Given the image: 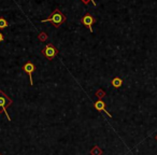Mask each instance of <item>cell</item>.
<instances>
[{
    "mask_svg": "<svg viewBox=\"0 0 157 155\" xmlns=\"http://www.w3.org/2000/svg\"><path fill=\"white\" fill-rule=\"evenodd\" d=\"M42 54H43L48 60H52V59H54L55 57H56V55L58 54V50H57L53 44L48 43V44H46L45 48L42 50Z\"/></svg>",
    "mask_w": 157,
    "mask_h": 155,
    "instance_id": "3",
    "label": "cell"
},
{
    "mask_svg": "<svg viewBox=\"0 0 157 155\" xmlns=\"http://www.w3.org/2000/svg\"><path fill=\"white\" fill-rule=\"evenodd\" d=\"M12 105V100L6 93L0 91V113H5L8 118V121H11V118L9 116L7 112V108Z\"/></svg>",
    "mask_w": 157,
    "mask_h": 155,
    "instance_id": "2",
    "label": "cell"
},
{
    "mask_svg": "<svg viewBox=\"0 0 157 155\" xmlns=\"http://www.w3.org/2000/svg\"><path fill=\"white\" fill-rule=\"evenodd\" d=\"M23 70L28 74L29 79H30V85H33V73L36 71V65L33 64L31 61H26L23 66Z\"/></svg>",
    "mask_w": 157,
    "mask_h": 155,
    "instance_id": "5",
    "label": "cell"
},
{
    "mask_svg": "<svg viewBox=\"0 0 157 155\" xmlns=\"http://www.w3.org/2000/svg\"><path fill=\"white\" fill-rule=\"evenodd\" d=\"M41 22L42 23L51 22L53 25H54V27L58 28V27L60 26V25L63 24V23L66 22V16L63 15V12H61L59 9H55L54 12H53V13L51 14V15L48 16V18H45V20H42Z\"/></svg>",
    "mask_w": 157,
    "mask_h": 155,
    "instance_id": "1",
    "label": "cell"
},
{
    "mask_svg": "<svg viewBox=\"0 0 157 155\" xmlns=\"http://www.w3.org/2000/svg\"><path fill=\"white\" fill-rule=\"evenodd\" d=\"M2 41H5V36L0 33V42H2Z\"/></svg>",
    "mask_w": 157,
    "mask_h": 155,
    "instance_id": "13",
    "label": "cell"
},
{
    "mask_svg": "<svg viewBox=\"0 0 157 155\" xmlns=\"http://www.w3.org/2000/svg\"><path fill=\"white\" fill-rule=\"evenodd\" d=\"M112 85H113V87L115 88H120L121 86L123 85V80L121 79V78H118V76H115L113 80H112Z\"/></svg>",
    "mask_w": 157,
    "mask_h": 155,
    "instance_id": "7",
    "label": "cell"
},
{
    "mask_svg": "<svg viewBox=\"0 0 157 155\" xmlns=\"http://www.w3.org/2000/svg\"><path fill=\"white\" fill-rule=\"evenodd\" d=\"M9 26V23L7 22L5 17H0V29H5Z\"/></svg>",
    "mask_w": 157,
    "mask_h": 155,
    "instance_id": "9",
    "label": "cell"
},
{
    "mask_svg": "<svg viewBox=\"0 0 157 155\" xmlns=\"http://www.w3.org/2000/svg\"><path fill=\"white\" fill-rule=\"evenodd\" d=\"M96 96L98 97L99 99H101L102 97H105V93L103 92L102 90H99V91H97V93H96Z\"/></svg>",
    "mask_w": 157,
    "mask_h": 155,
    "instance_id": "10",
    "label": "cell"
},
{
    "mask_svg": "<svg viewBox=\"0 0 157 155\" xmlns=\"http://www.w3.org/2000/svg\"><path fill=\"white\" fill-rule=\"evenodd\" d=\"M94 107L96 108L98 111H102V112H105V113L108 114V115L110 116V118H112V115L109 113V112L107 111V106H105V103L103 100H101V99H99V100H97L96 103H95V105H94Z\"/></svg>",
    "mask_w": 157,
    "mask_h": 155,
    "instance_id": "6",
    "label": "cell"
},
{
    "mask_svg": "<svg viewBox=\"0 0 157 155\" xmlns=\"http://www.w3.org/2000/svg\"><path fill=\"white\" fill-rule=\"evenodd\" d=\"M90 154L92 155H101L102 154V150H101L98 145H95L94 148L90 150Z\"/></svg>",
    "mask_w": 157,
    "mask_h": 155,
    "instance_id": "8",
    "label": "cell"
},
{
    "mask_svg": "<svg viewBox=\"0 0 157 155\" xmlns=\"http://www.w3.org/2000/svg\"><path fill=\"white\" fill-rule=\"evenodd\" d=\"M0 155H1V154H0Z\"/></svg>",
    "mask_w": 157,
    "mask_h": 155,
    "instance_id": "15",
    "label": "cell"
},
{
    "mask_svg": "<svg viewBox=\"0 0 157 155\" xmlns=\"http://www.w3.org/2000/svg\"><path fill=\"white\" fill-rule=\"evenodd\" d=\"M155 138H156V140H157V135H156V137H155Z\"/></svg>",
    "mask_w": 157,
    "mask_h": 155,
    "instance_id": "14",
    "label": "cell"
},
{
    "mask_svg": "<svg viewBox=\"0 0 157 155\" xmlns=\"http://www.w3.org/2000/svg\"><path fill=\"white\" fill-rule=\"evenodd\" d=\"M96 22V18L94 17V15H92L90 13H86L83 17L81 18V23L85 27H87L90 29V33H93V25Z\"/></svg>",
    "mask_w": 157,
    "mask_h": 155,
    "instance_id": "4",
    "label": "cell"
},
{
    "mask_svg": "<svg viewBox=\"0 0 157 155\" xmlns=\"http://www.w3.org/2000/svg\"><path fill=\"white\" fill-rule=\"evenodd\" d=\"M46 38H48V36H46V33H40L39 39L41 40V41H45Z\"/></svg>",
    "mask_w": 157,
    "mask_h": 155,
    "instance_id": "11",
    "label": "cell"
},
{
    "mask_svg": "<svg viewBox=\"0 0 157 155\" xmlns=\"http://www.w3.org/2000/svg\"><path fill=\"white\" fill-rule=\"evenodd\" d=\"M81 1L84 3V5H88V2H93V5H94L95 7L97 6V5H96V2H95L94 0H81Z\"/></svg>",
    "mask_w": 157,
    "mask_h": 155,
    "instance_id": "12",
    "label": "cell"
}]
</instances>
